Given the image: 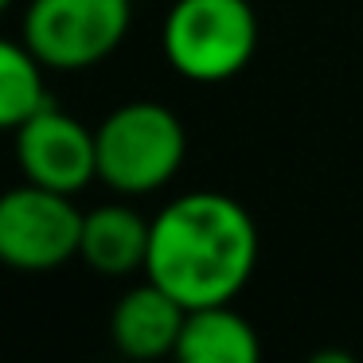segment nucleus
Returning a JSON list of instances; mask_svg holds the SVG:
<instances>
[{
  "label": "nucleus",
  "mask_w": 363,
  "mask_h": 363,
  "mask_svg": "<svg viewBox=\"0 0 363 363\" xmlns=\"http://www.w3.org/2000/svg\"><path fill=\"white\" fill-rule=\"evenodd\" d=\"M43 71L48 67L24 40H0V129H20L35 110L48 106Z\"/></svg>",
  "instance_id": "nucleus-10"
},
{
  "label": "nucleus",
  "mask_w": 363,
  "mask_h": 363,
  "mask_svg": "<svg viewBox=\"0 0 363 363\" xmlns=\"http://www.w3.org/2000/svg\"><path fill=\"white\" fill-rule=\"evenodd\" d=\"M164 59L191 82L235 79L258 51L250 0H176L164 20Z\"/></svg>",
  "instance_id": "nucleus-3"
},
{
  "label": "nucleus",
  "mask_w": 363,
  "mask_h": 363,
  "mask_svg": "<svg viewBox=\"0 0 363 363\" xmlns=\"http://www.w3.org/2000/svg\"><path fill=\"white\" fill-rule=\"evenodd\" d=\"M98 180L121 196L160 191L184 164L188 133L160 102H125L94 129Z\"/></svg>",
  "instance_id": "nucleus-2"
},
{
  "label": "nucleus",
  "mask_w": 363,
  "mask_h": 363,
  "mask_svg": "<svg viewBox=\"0 0 363 363\" xmlns=\"http://www.w3.org/2000/svg\"><path fill=\"white\" fill-rule=\"evenodd\" d=\"M176 355L184 363H258L262 340L254 324L235 313L230 301H223V305L188 308Z\"/></svg>",
  "instance_id": "nucleus-9"
},
{
  "label": "nucleus",
  "mask_w": 363,
  "mask_h": 363,
  "mask_svg": "<svg viewBox=\"0 0 363 363\" xmlns=\"http://www.w3.org/2000/svg\"><path fill=\"white\" fill-rule=\"evenodd\" d=\"M16 160L24 180L74 196L98 180V137L48 102L16 129Z\"/></svg>",
  "instance_id": "nucleus-6"
},
{
  "label": "nucleus",
  "mask_w": 363,
  "mask_h": 363,
  "mask_svg": "<svg viewBox=\"0 0 363 363\" xmlns=\"http://www.w3.org/2000/svg\"><path fill=\"white\" fill-rule=\"evenodd\" d=\"M258 266V227L238 199L223 191L176 196L152 219L145 277L184 308L223 305L242 293Z\"/></svg>",
  "instance_id": "nucleus-1"
},
{
  "label": "nucleus",
  "mask_w": 363,
  "mask_h": 363,
  "mask_svg": "<svg viewBox=\"0 0 363 363\" xmlns=\"http://www.w3.org/2000/svg\"><path fill=\"white\" fill-rule=\"evenodd\" d=\"M82 211L63 191L24 180L0 196V262L20 274H51L79 258Z\"/></svg>",
  "instance_id": "nucleus-5"
},
{
  "label": "nucleus",
  "mask_w": 363,
  "mask_h": 363,
  "mask_svg": "<svg viewBox=\"0 0 363 363\" xmlns=\"http://www.w3.org/2000/svg\"><path fill=\"white\" fill-rule=\"evenodd\" d=\"M133 0H32L24 43L48 71H86L121 48Z\"/></svg>",
  "instance_id": "nucleus-4"
},
{
  "label": "nucleus",
  "mask_w": 363,
  "mask_h": 363,
  "mask_svg": "<svg viewBox=\"0 0 363 363\" xmlns=\"http://www.w3.org/2000/svg\"><path fill=\"white\" fill-rule=\"evenodd\" d=\"M9 4H12V0H0V16H4V12H9Z\"/></svg>",
  "instance_id": "nucleus-11"
},
{
  "label": "nucleus",
  "mask_w": 363,
  "mask_h": 363,
  "mask_svg": "<svg viewBox=\"0 0 363 363\" xmlns=\"http://www.w3.org/2000/svg\"><path fill=\"white\" fill-rule=\"evenodd\" d=\"M184 316L188 308L160 289L152 277L141 285L121 293V301L110 313V340L121 355L129 359H160V355H176L184 332Z\"/></svg>",
  "instance_id": "nucleus-7"
},
{
  "label": "nucleus",
  "mask_w": 363,
  "mask_h": 363,
  "mask_svg": "<svg viewBox=\"0 0 363 363\" xmlns=\"http://www.w3.org/2000/svg\"><path fill=\"white\" fill-rule=\"evenodd\" d=\"M152 219L137 215L125 203H106L94 211H82V246L79 258L98 277H129L145 269L149 258Z\"/></svg>",
  "instance_id": "nucleus-8"
}]
</instances>
